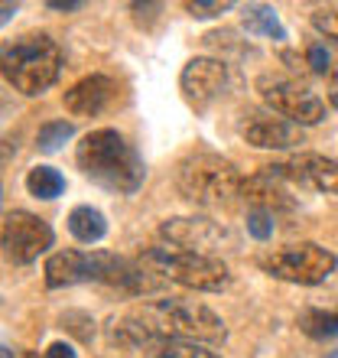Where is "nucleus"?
<instances>
[{"label":"nucleus","mask_w":338,"mask_h":358,"mask_svg":"<svg viewBox=\"0 0 338 358\" xmlns=\"http://www.w3.org/2000/svg\"><path fill=\"white\" fill-rule=\"evenodd\" d=\"M186 339L202 345H218L228 339L225 320L205 303L196 300H156L143 303L140 310L127 313L111 322V342L121 349L140 355L153 352L160 342Z\"/></svg>","instance_id":"obj_1"},{"label":"nucleus","mask_w":338,"mask_h":358,"mask_svg":"<svg viewBox=\"0 0 338 358\" xmlns=\"http://www.w3.org/2000/svg\"><path fill=\"white\" fill-rule=\"evenodd\" d=\"M75 160L88 179H94L98 186L111 189V192H124V196L137 192L147 179L143 157L114 127H98V131L84 134L75 150Z\"/></svg>","instance_id":"obj_2"},{"label":"nucleus","mask_w":338,"mask_h":358,"mask_svg":"<svg viewBox=\"0 0 338 358\" xmlns=\"http://www.w3.org/2000/svg\"><path fill=\"white\" fill-rule=\"evenodd\" d=\"M62 49L46 33H23L0 46V76L20 94H43L59 82Z\"/></svg>","instance_id":"obj_3"},{"label":"nucleus","mask_w":338,"mask_h":358,"mask_svg":"<svg viewBox=\"0 0 338 358\" xmlns=\"http://www.w3.org/2000/svg\"><path fill=\"white\" fill-rule=\"evenodd\" d=\"M241 186H244V176L221 153L192 150L176 166V189L182 192V199L196 202V206L205 208L231 206L241 196Z\"/></svg>","instance_id":"obj_4"},{"label":"nucleus","mask_w":338,"mask_h":358,"mask_svg":"<svg viewBox=\"0 0 338 358\" xmlns=\"http://www.w3.org/2000/svg\"><path fill=\"white\" fill-rule=\"evenodd\" d=\"M140 264L150 273H160L163 280H172L179 287L202 293H218L231 283V271L221 257L196 255V251H182L172 245H153L143 248Z\"/></svg>","instance_id":"obj_5"},{"label":"nucleus","mask_w":338,"mask_h":358,"mask_svg":"<svg viewBox=\"0 0 338 358\" xmlns=\"http://www.w3.org/2000/svg\"><path fill=\"white\" fill-rule=\"evenodd\" d=\"M257 264H260L263 273H270L277 280L316 287V283H325L335 273L338 257L332 255L329 248L316 245V241H300V245L273 248V251L257 257Z\"/></svg>","instance_id":"obj_6"},{"label":"nucleus","mask_w":338,"mask_h":358,"mask_svg":"<svg viewBox=\"0 0 338 358\" xmlns=\"http://www.w3.org/2000/svg\"><path fill=\"white\" fill-rule=\"evenodd\" d=\"M254 88H257V94H260V101L267 104V111L280 114V117L300 124V127H306V124H319L322 117H325V101H322L309 85L296 82V78L260 76Z\"/></svg>","instance_id":"obj_7"},{"label":"nucleus","mask_w":338,"mask_h":358,"mask_svg":"<svg viewBox=\"0 0 338 358\" xmlns=\"http://www.w3.org/2000/svg\"><path fill=\"white\" fill-rule=\"evenodd\" d=\"M160 238H166V245L172 248L196 251V255H208V257H218L221 251H235L237 248V238L231 235V228L202 215L166 218L160 225Z\"/></svg>","instance_id":"obj_8"},{"label":"nucleus","mask_w":338,"mask_h":358,"mask_svg":"<svg viewBox=\"0 0 338 358\" xmlns=\"http://www.w3.org/2000/svg\"><path fill=\"white\" fill-rule=\"evenodd\" d=\"M52 241L56 235H52L49 222H43L33 212H10L0 228V248L13 264H33L39 255H46L52 248Z\"/></svg>","instance_id":"obj_9"},{"label":"nucleus","mask_w":338,"mask_h":358,"mask_svg":"<svg viewBox=\"0 0 338 358\" xmlns=\"http://www.w3.org/2000/svg\"><path fill=\"white\" fill-rule=\"evenodd\" d=\"M267 173H273L277 179H283L286 186H306L316 189V192H338V163L332 157H322V153H296L283 163H270L263 166Z\"/></svg>","instance_id":"obj_10"},{"label":"nucleus","mask_w":338,"mask_h":358,"mask_svg":"<svg viewBox=\"0 0 338 358\" xmlns=\"http://www.w3.org/2000/svg\"><path fill=\"white\" fill-rule=\"evenodd\" d=\"M179 88H182V98L196 111H205L208 104L221 98V92L228 88V66L212 56L189 59L182 66V76H179Z\"/></svg>","instance_id":"obj_11"},{"label":"nucleus","mask_w":338,"mask_h":358,"mask_svg":"<svg viewBox=\"0 0 338 358\" xmlns=\"http://www.w3.org/2000/svg\"><path fill=\"white\" fill-rule=\"evenodd\" d=\"M241 137L257 150H293L302 143V127L273 111H247L241 117Z\"/></svg>","instance_id":"obj_12"},{"label":"nucleus","mask_w":338,"mask_h":358,"mask_svg":"<svg viewBox=\"0 0 338 358\" xmlns=\"http://www.w3.org/2000/svg\"><path fill=\"white\" fill-rule=\"evenodd\" d=\"M241 199L251 202V208H263V212H290L296 208V199L290 196V186L277 179L273 173H267L260 166V173H254V176L244 179V186H241Z\"/></svg>","instance_id":"obj_13"},{"label":"nucleus","mask_w":338,"mask_h":358,"mask_svg":"<svg viewBox=\"0 0 338 358\" xmlns=\"http://www.w3.org/2000/svg\"><path fill=\"white\" fill-rule=\"evenodd\" d=\"M114 94H117V85L108 76H84L66 92V108L75 117H94L114 101Z\"/></svg>","instance_id":"obj_14"},{"label":"nucleus","mask_w":338,"mask_h":358,"mask_svg":"<svg viewBox=\"0 0 338 358\" xmlns=\"http://www.w3.org/2000/svg\"><path fill=\"white\" fill-rule=\"evenodd\" d=\"M91 280V251H59L46 261V287L62 290Z\"/></svg>","instance_id":"obj_15"},{"label":"nucleus","mask_w":338,"mask_h":358,"mask_svg":"<svg viewBox=\"0 0 338 358\" xmlns=\"http://www.w3.org/2000/svg\"><path fill=\"white\" fill-rule=\"evenodd\" d=\"M68 231L82 245H94V241H101L108 235V218L91 206H78L68 212Z\"/></svg>","instance_id":"obj_16"},{"label":"nucleus","mask_w":338,"mask_h":358,"mask_svg":"<svg viewBox=\"0 0 338 358\" xmlns=\"http://www.w3.org/2000/svg\"><path fill=\"white\" fill-rule=\"evenodd\" d=\"M244 27H247V33H257V36L286 39V29H283L280 17H277V10L267 7V3H254V7H247Z\"/></svg>","instance_id":"obj_17"},{"label":"nucleus","mask_w":338,"mask_h":358,"mask_svg":"<svg viewBox=\"0 0 338 358\" xmlns=\"http://www.w3.org/2000/svg\"><path fill=\"white\" fill-rule=\"evenodd\" d=\"M300 329L316 342L338 339V310H306L300 316Z\"/></svg>","instance_id":"obj_18"},{"label":"nucleus","mask_w":338,"mask_h":358,"mask_svg":"<svg viewBox=\"0 0 338 358\" xmlns=\"http://www.w3.org/2000/svg\"><path fill=\"white\" fill-rule=\"evenodd\" d=\"M27 189H29V196H36V199H56V196H62L66 179H62V173L56 166H33L27 173Z\"/></svg>","instance_id":"obj_19"},{"label":"nucleus","mask_w":338,"mask_h":358,"mask_svg":"<svg viewBox=\"0 0 338 358\" xmlns=\"http://www.w3.org/2000/svg\"><path fill=\"white\" fill-rule=\"evenodd\" d=\"M150 355L153 358H221L215 349H212V345H202V342H186V339L160 342Z\"/></svg>","instance_id":"obj_20"},{"label":"nucleus","mask_w":338,"mask_h":358,"mask_svg":"<svg viewBox=\"0 0 338 358\" xmlns=\"http://www.w3.org/2000/svg\"><path fill=\"white\" fill-rule=\"evenodd\" d=\"M302 66H309L316 76H329V82L338 76V56L325 43H309L302 52Z\"/></svg>","instance_id":"obj_21"},{"label":"nucleus","mask_w":338,"mask_h":358,"mask_svg":"<svg viewBox=\"0 0 338 358\" xmlns=\"http://www.w3.org/2000/svg\"><path fill=\"white\" fill-rule=\"evenodd\" d=\"M72 134H75V127H72L68 121H49V124H43V127H39L36 147L43 153H56L59 147H62V143L72 137Z\"/></svg>","instance_id":"obj_22"},{"label":"nucleus","mask_w":338,"mask_h":358,"mask_svg":"<svg viewBox=\"0 0 338 358\" xmlns=\"http://www.w3.org/2000/svg\"><path fill=\"white\" fill-rule=\"evenodd\" d=\"M309 23H312V29H316L322 39H329L332 46H338V10H335V7H319V10H312Z\"/></svg>","instance_id":"obj_23"},{"label":"nucleus","mask_w":338,"mask_h":358,"mask_svg":"<svg viewBox=\"0 0 338 358\" xmlns=\"http://www.w3.org/2000/svg\"><path fill=\"white\" fill-rule=\"evenodd\" d=\"M277 228V215L273 212H263V208H251L247 212V231H251L257 241H267Z\"/></svg>","instance_id":"obj_24"},{"label":"nucleus","mask_w":338,"mask_h":358,"mask_svg":"<svg viewBox=\"0 0 338 358\" xmlns=\"http://www.w3.org/2000/svg\"><path fill=\"white\" fill-rule=\"evenodd\" d=\"M235 7L231 0H189L186 10L192 17L198 20H208V17H218V13H228V10Z\"/></svg>","instance_id":"obj_25"},{"label":"nucleus","mask_w":338,"mask_h":358,"mask_svg":"<svg viewBox=\"0 0 338 358\" xmlns=\"http://www.w3.org/2000/svg\"><path fill=\"white\" fill-rule=\"evenodd\" d=\"M43 358H78V352L68 345V342H52L46 352H43Z\"/></svg>","instance_id":"obj_26"},{"label":"nucleus","mask_w":338,"mask_h":358,"mask_svg":"<svg viewBox=\"0 0 338 358\" xmlns=\"http://www.w3.org/2000/svg\"><path fill=\"white\" fill-rule=\"evenodd\" d=\"M13 17H17V3H7V0H0V27H7Z\"/></svg>","instance_id":"obj_27"},{"label":"nucleus","mask_w":338,"mask_h":358,"mask_svg":"<svg viewBox=\"0 0 338 358\" xmlns=\"http://www.w3.org/2000/svg\"><path fill=\"white\" fill-rule=\"evenodd\" d=\"M49 7H52V10H78L82 3H75V0H68V3H66V0H49Z\"/></svg>","instance_id":"obj_28"},{"label":"nucleus","mask_w":338,"mask_h":358,"mask_svg":"<svg viewBox=\"0 0 338 358\" xmlns=\"http://www.w3.org/2000/svg\"><path fill=\"white\" fill-rule=\"evenodd\" d=\"M329 101H332V104H335V108H338V76H335V78H332V82H329Z\"/></svg>","instance_id":"obj_29"},{"label":"nucleus","mask_w":338,"mask_h":358,"mask_svg":"<svg viewBox=\"0 0 338 358\" xmlns=\"http://www.w3.org/2000/svg\"><path fill=\"white\" fill-rule=\"evenodd\" d=\"M0 358H13V352H10V349H3V345H0Z\"/></svg>","instance_id":"obj_30"},{"label":"nucleus","mask_w":338,"mask_h":358,"mask_svg":"<svg viewBox=\"0 0 338 358\" xmlns=\"http://www.w3.org/2000/svg\"><path fill=\"white\" fill-rule=\"evenodd\" d=\"M329 358H338V352H332V355H329Z\"/></svg>","instance_id":"obj_31"}]
</instances>
